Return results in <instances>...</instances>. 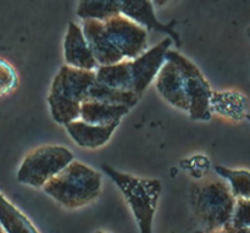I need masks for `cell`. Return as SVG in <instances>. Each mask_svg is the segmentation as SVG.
I'll return each mask as SVG.
<instances>
[{
    "label": "cell",
    "mask_w": 250,
    "mask_h": 233,
    "mask_svg": "<svg viewBox=\"0 0 250 233\" xmlns=\"http://www.w3.org/2000/svg\"><path fill=\"white\" fill-rule=\"evenodd\" d=\"M103 176L82 161L73 160L42 190L66 209H78L89 204L102 192Z\"/></svg>",
    "instance_id": "6da1fadb"
},
{
    "label": "cell",
    "mask_w": 250,
    "mask_h": 233,
    "mask_svg": "<svg viewBox=\"0 0 250 233\" xmlns=\"http://www.w3.org/2000/svg\"><path fill=\"white\" fill-rule=\"evenodd\" d=\"M94 81L95 71L61 66L54 76L46 98L51 119L61 126L80 119L81 105Z\"/></svg>",
    "instance_id": "7a4b0ae2"
},
{
    "label": "cell",
    "mask_w": 250,
    "mask_h": 233,
    "mask_svg": "<svg viewBox=\"0 0 250 233\" xmlns=\"http://www.w3.org/2000/svg\"><path fill=\"white\" fill-rule=\"evenodd\" d=\"M102 170L121 191L133 214L139 233H153L154 216L163 192L160 181L122 172L107 164H103Z\"/></svg>",
    "instance_id": "3957f363"
},
{
    "label": "cell",
    "mask_w": 250,
    "mask_h": 233,
    "mask_svg": "<svg viewBox=\"0 0 250 233\" xmlns=\"http://www.w3.org/2000/svg\"><path fill=\"white\" fill-rule=\"evenodd\" d=\"M190 204L195 219L209 233L229 224L236 199L224 181H203L190 187Z\"/></svg>",
    "instance_id": "277c9868"
},
{
    "label": "cell",
    "mask_w": 250,
    "mask_h": 233,
    "mask_svg": "<svg viewBox=\"0 0 250 233\" xmlns=\"http://www.w3.org/2000/svg\"><path fill=\"white\" fill-rule=\"evenodd\" d=\"M75 155L63 146H42L29 151L17 170V181L32 188H43L46 182L60 173Z\"/></svg>",
    "instance_id": "5b68a950"
},
{
    "label": "cell",
    "mask_w": 250,
    "mask_h": 233,
    "mask_svg": "<svg viewBox=\"0 0 250 233\" xmlns=\"http://www.w3.org/2000/svg\"><path fill=\"white\" fill-rule=\"evenodd\" d=\"M167 55L175 61L182 71L185 78L186 94H187L189 109L188 116L193 121L208 122L211 120L212 115L210 111V98H211L212 88L200 68L193 61L186 58L177 50L170 49Z\"/></svg>",
    "instance_id": "8992f818"
},
{
    "label": "cell",
    "mask_w": 250,
    "mask_h": 233,
    "mask_svg": "<svg viewBox=\"0 0 250 233\" xmlns=\"http://www.w3.org/2000/svg\"><path fill=\"white\" fill-rule=\"evenodd\" d=\"M102 22L107 41L124 60H132L148 49V31L124 15Z\"/></svg>",
    "instance_id": "52a82bcc"
},
{
    "label": "cell",
    "mask_w": 250,
    "mask_h": 233,
    "mask_svg": "<svg viewBox=\"0 0 250 233\" xmlns=\"http://www.w3.org/2000/svg\"><path fill=\"white\" fill-rule=\"evenodd\" d=\"M173 45L170 37H166L151 48L131 60L133 92L139 98L143 97L146 88L155 81L159 71L166 60V54Z\"/></svg>",
    "instance_id": "ba28073f"
},
{
    "label": "cell",
    "mask_w": 250,
    "mask_h": 233,
    "mask_svg": "<svg viewBox=\"0 0 250 233\" xmlns=\"http://www.w3.org/2000/svg\"><path fill=\"white\" fill-rule=\"evenodd\" d=\"M119 4L120 14L126 16L127 19L132 20L139 26L144 27L146 31H154L166 34L172 39L173 44L177 48L182 45L180 34L176 31L177 21L172 20L167 23L161 22L156 17L153 0H119Z\"/></svg>",
    "instance_id": "9c48e42d"
},
{
    "label": "cell",
    "mask_w": 250,
    "mask_h": 233,
    "mask_svg": "<svg viewBox=\"0 0 250 233\" xmlns=\"http://www.w3.org/2000/svg\"><path fill=\"white\" fill-rule=\"evenodd\" d=\"M155 88L159 95L172 107L188 112L189 103L186 94L185 78L177 64L166 54V60L155 78Z\"/></svg>",
    "instance_id": "30bf717a"
},
{
    "label": "cell",
    "mask_w": 250,
    "mask_h": 233,
    "mask_svg": "<svg viewBox=\"0 0 250 233\" xmlns=\"http://www.w3.org/2000/svg\"><path fill=\"white\" fill-rule=\"evenodd\" d=\"M63 59L65 65L80 70L95 71L98 63L85 39L81 24L70 22L63 38Z\"/></svg>",
    "instance_id": "8fae6325"
},
{
    "label": "cell",
    "mask_w": 250,
    "mask_h": 233,
    "mask_svg": "<svg viewBox=\"0 0 250 233\" xmlns=\"http://www.w3.org/2000/svg\"><path fill=\"white\" fill-rule=\"evenodd\" d=\"M120 122L110 125H94L77 119L65 125V129L73 142L81 148L99 149L111 139Z\"/></svg>",
    "instance_id": "7c38bea8"
},
{
    "label": "cell",
    "mask_w": 250,
    "mask_h": 233,
    "mask_svg": "<svg viewBox=\"0 0 250 233\" xmlns=\"http://www.w3.org/2000/svg\"><path fill=\"white\" fill-rule=\"evenodd\" d=\"M248 97L239 90H212L210 98L211 115L232 122H241L248 115Z\"/></svg>",
    "instance_id": "4fadbf2b"
},
{
    "label": "cell",
    "mask_w": 250,
    "mask_h": 233,
    "mask_svg": "<svg viewBox=\"0 0 250 233\" xmlns=\"http://www.w3.org/2000/svg\"><path fill=\"white\" fill-rule=\"evenodd\" d=\"M129 110L125 105L85 99L81 105L80 119L94 125H110L121 122L122 117L126 116Z\"/></svg>",
    "instance_id": "5bb4252c"
},
{
    "label": "cell",
    "mask_w": 250,
    "mask_h": 233,
    "mask_svg": "<svg viewBox=\"0 0 250 233\" xmlns=\"http://www.w3.org/2000/svg\"><path fill=\"white\" fill-rule=\"evenodd\" d=\"M95 81L114 89L133 92L131 60H122L111 65L98 66L95 70Z\"/></svg>",
    "instance_id": "9a60e30c"
},
{
    "label": "cell",
    "mask_w": 250,
    "mask_h": 233,
    "mask_svg": "<svg viewBox=\"0 0 250 233\" xmlns=\"http://www.w3.org/2000/svg\"><path fill=\"white\" fill-rule=\"evenodd\" d=\"M0 225L7 233H39L33 222L0 193Z\"/></svg>",
    "instance_id": "2e32d148"
},
{
    "label": "cell",
    "mask_w": 250,
    "mask_h": 233,
    "mask_svg": "<svg viewBox=\"0 0 250 233\" xmlns=\"http://www.w3.org/2000/svg\"><path fill=\"white\" fill-rule=\"evenodd\" d=\"M85 99L99 100V102L110 103V104L125 105V106L132 109V107L136 106L141 98L132 90L114 89V88L106 87V85L94 81L93 85H90L89 90H88Z\"/></svg>",
    "instance_id": "e0dca14e"
},
{
    "label": "cell",
    "mask_w": 250,
    "mask_h": 233,
    "mask_svg": "<svg viewBox=\"0 0 250 233\" xmlns=\"http://www.w3.org/2000/svg\"><path fill=\"white\" fill-rule=\"evenodd\" d=\"M76 15L81 20H104L120 15L119 0H78Z\"/></svg>",
    "instance_id": "ac0fdd59"
},
{
    "label": "cell",
    "mask_w": 250,
    "mask_h": 233,
    "mask_svg": "<svg viewBox=\"0 0 250 233\" xmlns=\"http://www.w3.org/2000/svg\"><path fill=\"white\" fill-rule=\"evenodd\" d=\"M217 175L226 181L234 199H250V171L244 169H229L215 165Z\"/></svg>",
    "instance_id": "d6986e66"
},
{
    "label": "cell",
    "mask_w": 250,
    "mask_h": 233,
    "mask_svg": "<svg viewBox=\"0 0 250 233\" xmlns=\"http://www.w3.org/2000/svg\"><path fill=\"white\" fill-rule=\"evenodd\" d=\"M180 166L190 177L200 181L211 170V161L205 154H194L181 160Z\"/></svg>",
    "instance_id": "ffe728a7"
},
{
    "label": "cell",
    "mask_w": 250,
    "mask_h": 233,
    "mask_svg": "<svg viewBox=\"0 0 250 233\" xmlns=\"http://www.w3.org/2000/svg\"><path fill=\"white\" fill-rule=\"evenodd\" d=\"M19 85V75L11 64L0 59V98L14 92Z\"/></svg>",
    "instance_id": "44dd1931"
},
{
    "label": "cell",
    "mask_w": 250,
    "mask_h": 233,
    "mask_svg": "<svg viewBox=\"0 0 250 233\" xmlns=\"http://www.w3.org/2000/svg\"><path fill=\"white\" fill-rule=\"evenodd\" d=\"M229 225L233 229H250V199H236Z\"/></svg>",
    "instance_id": "7402d4cb"
},
{
    "label": "cell",
    "mask_w": 250,
    "mask_h": 233,
    "mask_svg": "<svg viewBox=\"0 0 250 233\" xmlns=\"http://www.w3.org/2000/svg\"><path fill=\"white\" fill-rule=\"evenodd\" d=\"M171 1H172V0H153V4L155 7H163L166 6L167 4H170Z\"/></svg>",
    "instance_id": "603a6c76"
},
{
    "label": "cell",
    "mask_w": 250,
    "mask_h": 233,
    "mask_svg": "<svg viewBox=\"0 0 250 233\" xmlns=\"http://www.w3.org/2000/svg\"><path fill=\"white\" fill-rule=\"evenodd\" d=\"M226 226L231 231V233H250V229H233L229 225H226Z\"/></svg>",
    "instance_id": "cb8c5ba5"
},
{
    "label": "cell",
    "mask_w": 250,
    "mask_h": 233,
    "mask_svg": "<svg viewBox=\"0 0 250 233\" xmlns=\"http://www.w3.org/2000/svg\"><path fill=\"white\" fill-rule=\"evenodd\" d=\"M209 233H231L229 229H227V226L222 227V229H219V230H215V231H211Z\"/></svg>",
    "instance_id": "d4e9b609"
},
{
    "label": "cell",
    "mask_w": 250,
    "mask_h": 233,
    "mask_svg": "<svg viewBox=\"0 0 250 233\" xmlns=\"http://www.w3.org/2000/svg\"><path fill=\"white\" fill-rule=\"evenodd\" d=\"M0 233H7L6 231H5L4 229H2V226H1V225H0Z\"/></svg>",
    "instance_id": "484cf974"
},
{
    "label": "cell",
    "mask_w": 250,
    "mask_h": 233,
    "mask_svg": "<svg viewBox=\"0 0 250 233\" xmlns=\"http://www.w3.org/2000/svg\"><path fill=\"white\" fill-rule=\"evenodd\" d=\"M247 36H248V39H249V42H250V27L248 28V31H247Z\"/></svg>",
    "instance_id": "4316f807"
},
{
    "label": "cell",
    "mask_w": 250,
    "mask_h": 233,
    "mask_svg": "<svg viewBox=\"0 0 250 233\" xmlns=\"http://www.w3.org/2000/svg\"><path fill=\"white\" fill-rule=\"evenodd\" d=\"M246 119H247V120H248V121L250 122V114H248V115H247V117H246Z\"/></svg>",
    "instance_id": "83f0119b"
},
{
    "label": "cell",
    "mask_w": 250,
    "mask_h": 233,
    "mask_svg": "<svg viewBox=\"0 0 250 233\" xmlns=\"http://www.w3.org/2000/svg\"><path fill=\"white\" fill-rule=\"evenodd\" d=\"M94 233H107V232H104V231H97V232H94Z\"/></svg>",
    "instance_id": "f1b7e54d"
}]
</instances>
